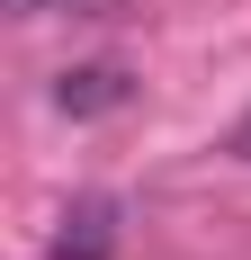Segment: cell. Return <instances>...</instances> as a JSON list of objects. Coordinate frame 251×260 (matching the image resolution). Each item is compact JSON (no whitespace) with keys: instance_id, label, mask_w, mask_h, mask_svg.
<instances>
[{"instance_id":"6da1fadb","label":"cell","mask_w":251,"mask_h":260,"mask_svg":"<svg viewBox=\"0 0 251 260\" xmlns=\"http://www.w3.org/2000/svg\"><path fill=\"white\" fill-rule=\"evenodd\" d=\"M125 90H135V81H125L117 63H81V72L54 81V108H63V117H108V108H125Z\"/></svg>"},{"instance_id":"7a4b0ae2","label":"cell","mask_w":251,"mask_h":260,"mask_svg":"<svg viewBox=\"0 0 251 260\" xmlns=\"http://www.w3.org/2000/svg\"><path fill=\"white\" fill-rule=\"evenodd\" d=\"M117 251V207H72V224H63V242H54V260H108Z\"/></svg>"},{"instance_id":"3957f363","label":"cell","mask_w":251,"mask_h":260,"mask_svg":"<svg viewBox=\"0 0 251 260\" xmlns=\"http://www.w3.org/2000/svg\"><path fill=\"white\" fill-rule=\"evenodd\" d=\"M9 9H18V18H36V9H45V0H9Z\"/></svg>"}]
</instances>
